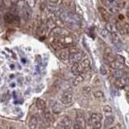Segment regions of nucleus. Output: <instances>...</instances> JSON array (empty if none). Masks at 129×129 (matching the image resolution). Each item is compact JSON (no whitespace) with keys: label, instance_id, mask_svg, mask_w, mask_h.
Returning a JSON list of instances; mask_svg holds the SVG:
<instances>
[{"label":"nucleus","instance_id":"nucleus-14","mask_svg":"<svg viewBox=\"0 0 129 129\" xmlns=\"http://www.w3.org/2000/svg\"><path fill=\"white\" fill-rule=\"evenodd\" d=\"M16 18L17 17H15L13 14L10 13V12L6 13L5 15H4V20H5V22L7 23H14L15 22V20L17 19Z\"/></svg>","mask_w":129,"mask_h":129},{"label":"nucleus","instance_id":"nucleus-20","mask_svg":"<svg viewBox=\"0 0 129 129\" xmlns=\"http://www.w3.org/2000/svg\"><path fill=\"white\" fill-rule=\"evenodd\" d=\"M105 29H106V30L109 32V34L113 33V32H117L115 25H114L113 23H107V26H106V28H105Z\"/></svg>","mask_w":129,"mask_h":129},{"label":"nucleus","instance_id":"nucleus-8","mask_svg":"<svg viewBox=\"0 0 129 129\" xmlns=\"http://www.w3.org/2000/svg\"><path fill=\"white\" fill-rule=\"evenodd\" d=\"M49 107L51 108V111L52 113H54L56 115L60 114L62 111V107L59 104V103H57L55 100H50L49 101Z\"/></svg>","mask_w":129,"mask_h":129},{"label":"nucleus","instance_id":"nucleus-13","mask_svg":"<svg viewBox=\"0 0 129 129\" xmlns=\"http://www.w3.org/2000/svg\"><path fill=\"white\" fill-rule=\"evenodd\" d=\"M98 10L103 19L105 20V21H109V19H110V14H109V12L107 11V9H105L103 7H99L98 8Z\"/></svg>","mask_w":129,"mask_h":129},{"label":"nucleus","instance_id":"nucleus-5","mask_svg":"<svg viewBox=\"0 0 129 129\" xmlns=\"http://www.w3.org/2000/svg\"><path fill=\"white\" fill-rule=\"evenodd\" d=\"M73 99H74V94L71 90V89H68L61 94L60 98V103L64 105H70L73 103Z\"/></svg>","mask_w":129,"mask_h":129},{"label":"nucleus","instance_id":"nucleus-19","mask_svg":"<svg viewBox=\"0 0 129 129\" xmlns=\"http://www.w3.org/2000/svg\"><path fill=\"white\" fill-rule=\"evenodd\" d=\"M83 119H80V118H78L75 122L73 123V128L74 129H83Z\"/></svg>","mask_w":129,"mask_h":129},{"label":"nucleus","instance_id":"nucleus-26","mask_svg":"<svg viewBox=\"0 0 129 129\" xmlns=\"http://www.w3.org/2000/svg\"><path fill=\"white\" fill-rule=\"evenodd\" d=\"M114 122V117L113 116H107L106 119H105L104 122V125L105 127H110L111 125Z\"/></svg>","mask_w":129,"mask_h":129},{"label":"nucleus","instance_id":"nucleus-1","mask_svg":"<svg viewBox=\"0 0 129 129\" xmlns=\"http://www.w3.org/2000/svg\"><path fill=\"white\" fill-rule=\"evenodd\" d=\"M90 68V62L88 59L82 60L80 62L73 64L71 67L72 74L75 76L82 75L84 73L88 71Z\"/></svg>","mask_w":129,"mask_h":129},{"label":"nucleus","instance_id":"nucleus-7","mask_svg":"<svg viewBox=\"0 0 129 129\" xmlns=\"http://www.w3.org/2000/svg\"><path fill=\"white\" fill-rule=\"evenodd\" d=\"M24 3L25 4L23 5V7L21 8L22 17L25 21H29V20L31 19V8L28 7L25 2H24Z\"/></svg>","mask_w":129,"mask_h":129},{"label":"nucleus","instance_id":"nucleus-6","mask_svg":"<svg viewBox=\"0 0 129 129\" xmlns=\"http://www.w3.org/2000/svg\"><path fill=\"white\" fill-rule=\"evenodd\" d=\"M69 35H70L69 31L64 30L62 27H56L51 31V36H52V38H61V37H64V36H67Z\"/></svg>","mask_w":129,"mask_h":129},{"label":"nucleus","instance_id":"nucleus-24","mask_svg":"<svg viewBox=\"0 0 129 129\" xmlns=\"http://www.w3.org/2000/svg\"><path fill=\"white\" fill-rule=\"evenodd\" d=\"M44 117H45V119L48 121V123H52V121H53V118H52V116L51 115L50 112L48 111L47 109H45V110L44 111Z\"/></svg>","mask_w":129,"mask_h":129},{"label":"nucleus","instance_id":"nucleus-16","mask_svg":"<svg viewBox=\"0 0 129 129\" xmlns=\"http://www.w3.org/2000/svg\"><path fill=\"white\" fill-rule=\"evenodd\" d=\"M29 127L31 129H38V119L35 115H32L29 120Z\"/></svg>","mask_w":129,"mask_h":129},{"label":"nucleus","instance_id":"nucleus-31","mask_svg":"<svg viewBox=\"0 0 129 129\" xmlns=\"http://www.w3.org/2000/svg\"><path fill=\"white\" fill-rule=\"evenodd\" d=\"M9 129H15V127H10Z\"/></svg>","mask_w":129,"mask_h":129},{"label":"nucleus","instance_id":"nucleus-21","mask_svg":"<svg viewBox=\"0 0 129 129\" xmlns=\"http://www.w3.org/2000/svg\"><path fill=\"white\" fill-rule=\"evenodd\" d=\"M112 75L117 79V78H122V77L127 75V74H125L124 71L123 70H115L112 73Z\"/></svg>","mask_w":129,"mask_h":129},{"label":"nucleus","instance_id":"nucleus-22","mask_svg":"<svg viewBox=\"0 0 129 129\" xmlns=\"http://www.w3.org/2000/svg\"><path fill=\"white\" fill-rule=\"evenodd\" d=\"M46 27L51 28L52 30L53 29V28H55L56 27L55 20L53 19H52V18H48L47 19V21H46Z\"/></svg>","mask_w":129,"mask_h":129},{"label":"nucleus","instance_id":"nucleus-30","mask_svg":"<svg viewBox=\"0 0 129 129\" xmlns=\"http://www.w3.org/2000/svg\"><path fill=\"white\" fill-rule=\"evenodd\" d=\"M100 72H101V74H102L103 75L107 74V70H106V68H105L104 66H101L100 67Z\"/></svg>","mask_w":129,"mask_h":129},{"label":"nucleus","instance_id":"nucleus-25","mask_svg":"<svg viewBox=\"0 0 129 129\" xmlns=\"http://www.w3.org/2000/svg\"><path fill=\"white\" fill-rule=\"evenodd\" d=\"M84 81V78L82 75H79V76H76L75 78L74 79V86H78V85L82 83Z\"/></svg>","mask_w":129,"mask_h":129},{"label":"nucleus","instance_id":"nucleus-28","mask_svg":"<svg viewBox=\"0 0 129 129\" xmlns=\"http://www.w3.org/2000/svg\"><path fill=\"white\" fill-rule=\"evenodd\" d=\"M91 92V88L90 86H86L83 88V93L85 94H90Z\"/></svg>","mask_w":129,"mask_h":129},{"label":"nucleus","instance_id":"nucleus-27","mask_svg":"<svg viewBox=\"0 0 129 129\" xmlns=\"http://www.w3.org/2000/svg\"><path fill=\"white\" fill-rule=\"evenodd\" d=\"M103 111L106 113V114H111V113H112V108H111V107L107 105V106L103 107Z\"/></svg>","mask_w":129,"mask_h":129},{"label":"nucleus","instance_id":"nucleus-3","mask_svg":"<svg viewBox=\"0 0 129 129\" xmlns=\"http://www.w3.org/2000/svg\"><path fill=\"white\" fill-rule=\"evenodd\" d=\"M109 66L114 70H123L125 68V60L124 57L120 55L115 56L113 61L109 63Z\"/></svg>","mask_w":129,"mask_h":129},{"label":"nucleus","instance_id":"nucleus-18","mask_svg":"<svg viewBox=\"0 0 129 129\" xmlns=\"http://www.w3.org/2000/svg\"><path fill=\"white\" fill-rule=\"evenodd\" d=\"M36 107H37L39 110L44 111L45 109H47L45 101H44L41 99H38L37 100H36Z\"/></svg>","mask_w":129,"mask_h":129},{"label":"nucleus","instance_id":"nucleus-12","mask_svg":"<svg viewBox=\"0 0 129 129\" xmlns=\"http://www.w3.org/2000/svg\"><path fill=\"white\" fill-rule=\"evenodd\" d=\"M115 27H116V30L119 31L122 35H125V34L128 33V25H127V23L123 24V23H117L116 25H115Z\"/></svg>","mask_w":129,"mask_h":129},{"label":"nucleus","instance_id":"nucleus-29","mask_svg":"<svg viewBox=\"0 0 129 129\" xmlns=\"http://www.w3.org/2000/svg\"><path fill=\"white\" fill-rule=\"evenodd\" d=\"M27 5L30 8H31L32 7H34L35 6V4H36V1H27L25 2Z\"/></svg>","mask_w":129,"mask_h":129},{"label":"nucleus","instance_id":"nucleus-23","mask_svg":"<svg viewBox=\"0 0 129 129\" xmlns=\"http://www.w3.org/2000/svg\"><path fill=\"white\" fill-rule=\"evenodd\" d=\"M93 94H94V98L97 99H104V93L100 90H95L93 93Z\"/></svg>","mask_w":129,"mask_h":129},{"label":"nucleus","instance_id":"nucleus-4","mask_svg":"<svg viewBox=\"0 0 129 129\" xmlns=\"http://www.w3.org/2000/svg\"><path fill=\"white\" fill-rule=\"evenodd\" d=\"M102 119L103 117L100 114L98 113H92L90 116V126L94 129H101L102 127Z\"/></svg>","mask_w":129,"mask_h":129},{"label":"nucleus","instance_id":"nucleus-17","mask_svg":"<svg viewBox=\"0 0 129 129\" xmlns=\"http://www.w3.org/2000/svg\"><path fill=\"white\" fill-rule=\"evenodd\" d=\"M110 36H111V42L114 44L115 45H119V44H120V43H121L120 38H119V35L117 34V32H113V33H111Z\"/></svg>","mask_w":129,"mask_h":129},{"label":"nucleus","instance_id":"nucleus-9","mask_svg":"<svg viewBox=\"0 0 129 129\" xmlns=\"http://www.w3.org/2000/svg\"><path fill=\"white\" fill-rule=\"evenodd\" d=\"M103 58L106 60L107 63H111L115 59V55L113 54V51L111 48H106L104 50V53H103Z\"/></svg>","mask_w":129,"mask_h":129},{"label":"nucleus","instance_id":"nucleus-10","mask_svg":"<svg viewBox=\"0 0 129 129\" xmlns=\"http://www.w3.org/2000/svg\"><path fill=\"white\" fill-rule=\"evenodd\" d=\"M128 84V78L127 75H125L120 78H117L115 82V85L116 87H118L119 89L125 88V86H127Z\"/></svg>","mask_w":129,"mask_h":129},{"label":"nucleus","instance_id":"nucleus-11","mask_svg":"<svg viewBox=\"0 0 129 129\" xmlns=\"http://www.w3.org/2000/svg\"><path fill=\"white\" fill-rule=\"evenodd\" d=\"M60 125L64 129H71L73 126V122L68 116H64L60 121Z\"/></svg>","mask_w":129,"mask_h":129},{"label":"nucleus","instance_id":"nucleus-2","mask_svg":"<svg viewBox=\"0 0 129 129\" xmlns=\"http://www.w3.org/2000/svg\"><path fill=\"white\" fill-rule=\"evenodd\" d=\"M83 57V53L82 52H81L78 48L75 47H71L70 48V56H69V61L70 64H77L80 62L82 60Z\"/></svg>","mask_w":129,"mask_h":129},{"label":"nucleus","instance_id":"nucleus-15","mask_svg":"<svg viewBox=\"0 0 129 129\" xmlns=\"http://www.w3.org/2000/svg\"><path fill=\"white\" fill-rule=\"evenodd\" d=\"M60 58L63 60H66L69 59V56H70V48H64V49L60 50Z\"/></svg>","mask_w":129,"mask_h":129}]
</instances>
